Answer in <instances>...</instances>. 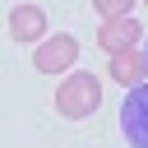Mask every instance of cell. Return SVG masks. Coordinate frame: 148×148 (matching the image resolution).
I'll return each mask as SVG.
<instances>
[{"label":"cell","instance_id":"6da1fadb","mask_svg":"<svg viewBox=\"0 0 148 148\" xmlns=\"http://www.w3.org/2000/svg\"><path fill=\"white\" fill-rule=\"evenodd\" d=\"M97 106H102V83H97V74L74 69V74L60 79V88H56V111H60L65 120H83V116H92Z\"/></svg>","mask_w":148,"mask_h":148},{"label":"cell","instance_id":"7a4b0ae2","mask_svg":"<svg viewBox=\"0 0 148 148\" xmlns=\"http://www.w3.org/2000/svg\"><path fill=\"white\" fill-rule=\"evenodd\" d=\"M79 60V42L74 32H56L46 42H37V74H69Z\"/></svg>","mask_w":148,"mask_h":148},{"label":"cell","instance_id":"3957f363","mask_svg":"<svg viewBox=\"0 0 148 148\" xmlns=\"http://www.w3.org/2000/svg\"><path fill=\"white\" fill-rule=\"evenodd\" d=\"M120 130H125L130 148H148V83L130 88V97L120 106Z\"/></svg>","mask_w":148,"mask_h":148},{"label":"cell","instance_id":"277c9868","mask_svg":"<svg viewBox=\"0 0 148 148\" xmlns=\"http://www.w3.org/2000/svg\"><path fill=\"white\" fill-rule=\"evenodd\" d=\"M139 37H143V28L125 14V18H102V32H97V46L106 51V56H120V51H134L139 46Z\"/></svg>","mask_w":148,"mask_h":148},{"label":"cell","instance_id":"5b68a950","mask_svg":"<svg viewBox=\"0 0 148 148\" xmlns=\"http://www.w3.org/2000/svg\"><path fill=\"white\" fill-rule=\"evenodd\" d=\"M9 37H14V42H37V37H46V9H42V5H14V9H9Z\"/></svg>","mask_w":148,"mask_h":148},{"label":"cell","instance_id":"8992f818","mask_svg":"<svg viewBox=\"0 0 148 148\" xmlns=\"http://www.w3.org/2000/svg\"><path fill=\"white\" fill-rule=\"evenodd\" d=\"M111 79L116 83H125V88H139L143 79H148V51H120V56H111Z\"/></svg>","mask_w":148,"mask_h":148},{"label":"cell","instance_id":"52a82bcc","mask_svg":"<svg viewBox=\"0 0 148 148\" xmlns=\"http://www.w3.org/2000/svg\"><path fill=\"white\" fill-rule=\"evenodd\" d=\"M92 9H97L102 18H125V14L134 9V0H92Z\"/></svg>","mask_w":148,"mask_h":148}]
</instances>
